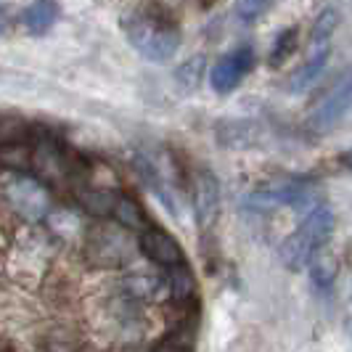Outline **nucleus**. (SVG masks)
Segmentation results:
<instances>
[{
	"label": "nucleus",
	"instance_id": "obj_1",
	"mask_svg": "<svg viewBox=\"0 0 352 352\" xmlns=\"http://www.w3.org/2000/svg\"><path fill=\"white\" fill-rule=\"evenodd\" d=\"M127 43L141 53L146 61H170L180 45V32L173 21L164 16H154L148 8H133L120 19Z\"/></svg>",
	"mask_w": 352,
	"mask_h": 352
},
{
	"label": "nucleus",
	"instance_id": "obj_2",
	"mask_svg": "<svg viewBox=\"0 0 352 352\" xmlns=\"http://www.w3.org/2000/svg\"><path fill=\"white\" fill-rule=\"evenodd\" d=\"M331 230H334V214H331L329 207L318 204L316 210H310L305 214L300 228L294 230L281 244V249H278L281 263L289 270H305V267H310V263L329 244Z\"/></svg>",
	"mask_w": 352,
	"mask_h": 352
},
{
	"label": "nucleus",
	"instance_id": "obj_3",
	"mask_svg": "<svg viewBox=\"0 0 352 352\" xmlns=\"http://www.w3.org/2000/svg\"><path fill=\"white\" fill-rule=\"evenodd\" d=\"M336 24H339V11L331 8V6L323 8V11L316 16V21H313V32H310V51H307V56H305V61H302L300 69L294 72V77L289 80V82H292L289 88L294 90V93L307 90L318 77H320V72L326 69L329 56H331V40H334Z\"/></svg>",
	"mask_w": 352,
	"mask_h": 352
},
{
	"label": "nucleus",
	"instance_id": "obj_4",
	"mask_svg": "<svg viewBox=\"0 0 352 352\" xmlns=\"http://www.w3.org/2000/svg\"><path fill=\"white\" fill-rule=\"evenodd\" d=\"M252 212H273L289 207V210H302L305 214L318 207L316 191L307 186H273V188H260L244 199Z\"/></svg>",
	"mask_w": 352,
	"mask_h": 352
},
{
	"label": "nucleus",
	"instance_id": "obj_5",
	"mask_svg": "<svg viewBox=\"0 0 352 352\" xmlns=\"http://www.w3.org/2000/svg\"><path fill=\"white\" fill-rule=\"evenodd\" d=\"M133 239L122 228L114 230H93L85 241V252L96 265L101 267H122L133 257Z\"/></svg>",
	"mask_w": 352,
	"mask_h": 352
},
{
	"label": "nucleus",
	"instance_id": "obj_6",
	"mask_svg": "<svg viewBox=\"0 0 352 352\" xmlns=\"http://www.w3.org/2000/svg\"><path fill=\"white\" fill-rule=\"evenodd\" d=\"M352 109V74L342 77L339 85H336L320 104L313 109L307 124L316 130V133H326L344 120V114Z\"/></svg>",
	"mask_w": 352,
	"mask_h": 352
},
{
	"label": "nucleus",
	"instance_id": "obj_7",
	"mask_svg": "<svg viewBox=\"0 0 352 352\" xmlns=\"http://www.w3.org/2000/svg\"><path fill=\"white\" fill-rule=\"evenodd\" d=\"M254 64V53L249 48H239V51L223 56L214 67L210 69V88L214 93H230L241 85V80L247 77V72Z\"/></svg>",
	"mask_w": 352,
	"mask_h": 352
},
{
	"label": "nucleus",
	"instance_id": "obj_8",
	"mask_svg": "<svg viewBox=\"0 0 352 352\" xmlns=\"http://www.w3.org/2000/svg\"><path fill=\"white\" fill-rule=\"evenodd\" d=\"M138 249L143 252V257H148L154 265L173 270L177 265H183V249L167 230L159 228H146L138 236Z\"/></svg>",
	"mask_w": 352,
	"mask_h": 352
},
{
	"label": "nucleus",
	"instance_id": "obj_9",
	"mask_svg": "<svg viewBox=\"0 0 352 352\" xmlns=\"http://www.w3.org/2000/svg\"><path fill=\"white\" fill-rule=\"evenodd\" d=\"M191 196H194V212L201 228H212L220 217V186L210 170H201L194 175L191 183Z\"/></svg>",
	"mask_w": 352,
	"mask_h": 352
},
{
	"label": "nucleus",
	"instance_id": "obj_10",
	"mask_svg": "<svg viewBox=\"0 0 352 352\" xmlns=\"http://www.w3.org/2000/svg\"><path fill=\"white\" fill-rule=\"evenodd\" d=\"M30 167H35V173L43 180H64L74 170L72 167V159L64 154V148H58L56 143H48V141L37 143L35 148H32Z\"/></svg>",
	"mask_w": 352,
	"mask_h": 352
},
{
	"label": "nucleus",
	"instance_id": "obj_11",
	"mask_svg": "<svg viewBox=\"0 0 352 352\" xmlns=\"http://www.w3.org/2000/svg\"><path fill=\"white\" fill-rule=\"evenodd\" d=\"M11 199H14V207L19 212L32 214V217H43L45 210H48L45 188L35 180H27V177H19L16 183L11 186Z\"/></svg>",
	"mask_w": 352,
	"mask_h": 352
},
{
	"label": "nucleus",
	"instance_id": "obj_12",
	"mask_svg": "<svg viewBox=\"0 0 352 352\" xmlns=\"http://www.w3.org/2000/svg\"><path fill=\"white\" fill-rule=\"evenodd\" d=\"M122 289L127 292V297L143 302H159L170 297L167 276H154V273H130V276H124Z\"/></svg>",
	"mask_w": 352,
	"mask_h": 352
},
{
	"label": "nucleus",
	"instance_id": "obj_13",
	"mask_svg": "<svg viewBox=\"0 0 352 352\" xmlns=\"http://www.w3.org/2000/svg\"><path fill=\"white\" fill-rule=\"evenodd\" d=\"M111 220L117 223V228L127 230V233H138V236L148 228L141 204H138L133 196H124V194L117 196V204H114V212H111Z\"/></svg>",
	"mask_w": 352,
	"mask_h": 352
},
{
	"label": "nucleus",
	"instance_id": "obj_14",
	"mask_svg": "<svg viewBox=\"0 0 352 352\" xmlns=\"http://www.w3.org/2000/svg\"><path fill=\"white\" fill-rule=\"evenodd\" d=\"M117 196L109 188H93V186H80L77 188V204L82 210L93 214V217H111L114 204H117Z\"/></svg>",
	"mask_w": 352,
	"mask_h": 352
},
{
	"label": "nucleus",
	"instance_id": "obj_15",
	"mask_svg": "<svg viewBox=\"0 0 352 352\" xmlns=\"http://www.w3.org/2000/svg\"><path fill=\"white\" fill-rule=\"evenodd\" d=\"M58 21V6L56 3H32L24 8L21 14V24L30 35H45L51 32V27Z\"/></svg>",
	"mask_w": 352,
	"mask_h": 352
},
{
	"label": "nucleus",
	"instance_id": "obj_16",
	"mask_svg": "<svg viewBox=\"0 0 352 352\" xmlns=\"http://www.w3.org/2000/svg\"><path fill=\"white\" fill-rule=\"evenodd\" d=\"M167 292H170V300L175 302H191L196 297V278L186 263L167 270Z\"/></svg>",
	"mask_w": 352,
	"mask_h": 352
},
{
	"label": "nucleus",
	"instance_id": "obj_17",
	"mask_svg": "<svg viewBox=\"0 0 352 352\" xmlns=\"http://www.w3.org/2000/svg\"><path fill=\"white\" fill-rule=\"evenodd\" d=\"M310 278L316 283V289L320 292H329L336 281V260L331 254H326V252H320L316 260L310 263Z\"/></svg>",
	"mask_w": 352,
	"mask_h": 352
},
{
	"label": "nucleus",
	"instance_id": "obj_18",
	"mask_svg": "<svg viewBox=\"0 0 352 352\" xmlns=\"http://www.w3.org/2000/svg\"><path fill=\"white\" fill-rule=\"evenodd\" d=\"M294 48H297V30H283L281 35L276 37L273 48H270V64L273 67H283L292 58Z\"/></svg>",
	"mask_w": 352,
	"mask_h": 352
},
{
	"label": "nucleus",
	"instance_id": "obj_19",
	"mask_svg": "<svg viewBox=\"0 0 352 352\" xmlns=\"http://www.w3.org/2000/svg\"><path fill=\"white\" fill-rule=\"evenodd\" d=\"M267 11H270V3H257V0H249V3H239V6H236V14H239V19H241L244 24L260 21Z\"/></svg>",
	"mask_w": 352,
	"mask_h": 352
},
{
	"label": "nucleus",
	"instance_id": "obj_20",
	"mask_svg": "<svg viewBox=\"0 0 352 352\" xmlns=\"http://www.w3.org/2000/svg\"><path fill=\"white\" fill-rule=\"evenodd\" d=\"M154 352H183V350H180V347H175L173 342H164V344H159Z\"/></svg>",
	"mask_w": 352,
	"mask_h": 352
},
{
	"label": "nucleus",
	"instance_id": "obj_21",
	"mask_svg": "<svg viewBox=\"0 0 352 352\" xmlns=\"http://www.w3.org/2000/svg\"><path fill=\"white\" fill-rule=\"evenodd\" d=\"M6 30H8V16H6V11L0 8V35H3Z\"/></svg>",
	"mask_w": 352,
	"mask_h": 352
},
{
	"label": "nucleus",
	"instance_id": "obj_22",
	"mask_svg": "<svg viewBox=\"0 0 352 352\" xmlns=\"http://www.w3.org/2000/svg\"><path fill=\"white\" fill-rule=\"evenodd\" d=\"M342 164H344V167H350V170H352V148H350V151H344V154H342Z\"/></svg>",
	"mask_w": 352,
	"mask_h": 352
}]
</instances>
